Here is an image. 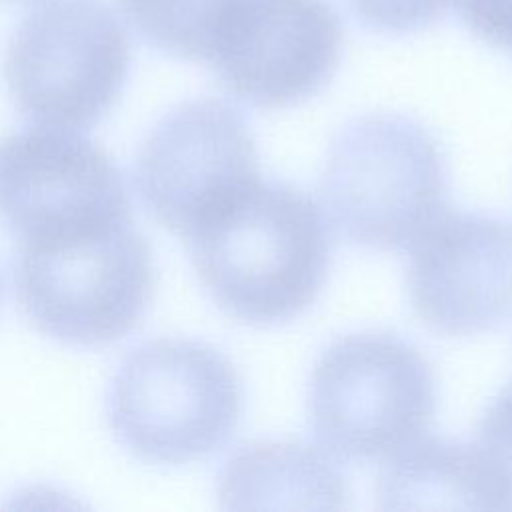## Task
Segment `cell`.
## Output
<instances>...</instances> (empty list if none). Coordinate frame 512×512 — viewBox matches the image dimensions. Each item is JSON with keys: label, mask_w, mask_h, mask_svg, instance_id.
<instances>
[{"label": "cell", "mask_w": 512, "mask_h": 512, "mask_svg": "<svg viewBox=\"0 0 512 512\" xmlns=\"http://www.w3.org/2000/svg\"><path fill=\"white\" fill-rule=\"evenodd\" d=\"M406 284L428 328L452 336L494 328L512 312V224L446 208L410 242Z\"/></svg>", "instance_id": "10"}, {"label": "cell", "mask_w": 512, "mask_h": 512, "mask_svg": "<svg viewBox=\"0 0 512 512\" xmlns=\"http://www.w3.org/2000/svg\"><path fill=\"white\" fill-rule=\"evenodd\" d=\"M354 18L380 34H412L448 12L450 0H346Z\"/></svg>", "instance_id": "14"}, {"label": "cell", "mask_w": 512, "mask_h": 512, "mask_svg": "<svg viewBox=\"0 0 512 512\" xmlns=\"http://www.w3.org/2000/svg\"><path fill=\"white\" fill-rule=\"evenodd\" d=\"M130 60V36L104 0H42L14 30L4 76L28 120L82 130L118 100Z\"/></svg>", "instance_id": "6"}, {"label": "cell", "mask_w": 512, "mask_h": 512, "mask_svg": "<svg viewBox=\"0 0 512 512\" xmlns=\"http://www.w3.org/2000/svg\"><path fill=\"white\" fill-rule=\"evenodd\" d=\"M218 494L226 508H342L346 484L324 452L300 442L266 440L230 456Z\"/></svg>", "instance_id": "12"}, {"label": "cell", "mask_w": 512, "mask_h": 512, "mask_svg": "<svg viewBox=\"0 0 512 512\" xmlns=\"http://www.w3.org/2000/svg\"><path fill=\"white\" fill-rule=\"evenodd\" d=\"M434 410L428 360L392 332L344 336L312 370L310 426L342 460H388L428 430Z\"/></svg>", "instance_id": "5"}, {"label": "cell", "mask_w": 512, "mask_h": 512, "mask_svg": "<svg viewBox=\"0 0 512 512\" xmlns=\"http://www.w3.org/2000/svg\"><path fill=\"white\" fill-rule=\"evenodd\" d=\"M456 8L476 38L512 50V0H456Z\"/></svg>", "instance_id": "16"}, {"label": "cell", "mask_w": 512, "mask_h": 512, "mask_svg": "<svg viewBox=\"0 0 512 512\" xmlns=\"http://www.w3.org/2000/svg\"><path fill=\"white\" fill-rule=\"evenodd\" d=\"M154 256L134 222L50 242L18 244L14 290L46 336L84 348L124 338L154 292Z\"/></svg>", "instance_id": "4"}, {"label": "cell", "mask_w": 512, "mask_h": 512, "mask_svg": "<svg viewBox=\"0 0 512 512\" xmlns=\"http://www.w3.org/2000/svg\"><path fill=\"white\" fill-rule=\"evenodd\" d=\"M134 178L152 216L188 238L260 180L250 126L224 100L182 102L146 136Z\"/></svg>", "instance_id": "8"}, {"label": "cell", "mask_w": 512, "mask_h": 512, "mask_svg": "<svg viewBox=\"0 0 512 512\" xmlns=\"http://www.w3.org/2000/svg\"><path fill=\"white\" fill-rule=\"evenodd\" d=\"M474 444L502 490L506 510H512V384L482 414Z\"/></svg>", "instance_id": "15"}, {"label": "cell", "mask_w": 512, "mask_h": 512, "mask_svg": "<svg viewBox=\"0 0 512 512\" xmlns=\"http://www.w3.org/2000/svg\"><path fill=\"white\" fill-rule=\"evenodd\" d=\"M342 44L328 0H232L206 64L238 100L286 108L328 84Z\"/></svg>", "instance_id": "9"}, {"label": "cell", "mask_w": 512, "mask_h": 512, "mask_svg": "<svg viewBox=\"0 0 512 512\" xmlns=\"http://www.w3.org/2000/svg\"><path fill=\"white\" fill-rule=\"evenodd\" d=\"M240 408L242 386L232 362L188 338H156L134 348L108 394L116 440L150 464H186L218 452Z\"/></svg>", "instance_id": "3"}, {"label": "cell", "mask_w": 512, "mask_h": 512, "mask_svg": "<svg viewBox=\"0 0 512 512\" xmlns=\"http://www.w3.org/2000/svg\"><path fill=\"white\" fill-rule=\"evenodd\" d=\"M186 240L210 296L242 322L292 320L326 282V218L306 192L282 180H256Z\"/></svg>", "instance_id": "1"}, {"label": "cell", "mask_w": 512, "mask_h": 512, "mask_svg": "<svg viewBox=\"0 0 512 512\" xmlns=\"http://www.w3.org/2000/svg\"><path fill=\"white\" fill-rule=\"evenodd\" d=\"M130 208L122 172L82 132L38 124L0 140V220L18 244L118 226Z\"/></svg>", "instance_id": "7"}, {"label": "cell", "mask_w": 512, "mask_h": 512, "mask_svg": "<svg viewBox=\"0 0 512 512\" xmlns=\"http://www.w3.org/2000/svg\"><path fill=\"white\" fill-rule=\"evenodd\" d=\"M320 196L348 242L402 248L448 208L446 162L418 120L396 112L364 114L334 136Z\"/></svg>", "instance_id": "2"}, {"label": "cell", "mask_w": 512, "mask_h": 512, "mask_svg": "<svg viewBox=\"0 0 512 512\" xmlns=\"http://www.w3.org/2000/svg\"><path fill=\"white\" fill-rule=\"evenodd\" d=\"M120 4L146 44L206 64L232 0H120Z\"/></svg>", "instance_id": "13"}, {"label": "cell", "mask_w": 512, "mask_h": 512, "mask_svg": "<svg viewBox=\"0 0 512 512\" xmlns=\"http://www.w3.org/2000/svg\"><path fill=\"white\" fill-rule=\"evenodd\" d=\"M380 508L506 510L502 490L474 442L418 438L386 460L376 484Z\"/></svg>", "instance_id": "11"}]
</instances>
